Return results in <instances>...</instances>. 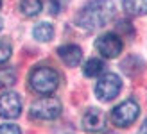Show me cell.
I'll list each match as a JSON object with an SVG mask.
<instances>
[{"mask_svg": "<svg viewBox=\"0 0 147 134\" xmlns=\"http://www.w3.org/2000/svg\"><path fill=\"white\" fill-rule=\"evenodd\" d=\"M16 82V72L13 68H0V88H9Z\"/></svg>", "mask_w": 147, "mask_h": 134, "instance_id": "obj_14", "label": "cell"}, {"mask_svg": "<svg viewBox=\"0 0 147 134\" xmlns=\"http://www.w3.org/2000/svg\"><path fill=\"white\" fill-rule=\"evenodd\" d=\"M106 134H115V132H106Z\"/></svg>", "mask_w": 147, "mask_h": 134, "instance_id": "obj_19", "label": "cell"}, {"mask_svg": "<svg viewBox=\"0 0 147 134\" xmlns=\"http://www.w3.org/2000/svg\"><path fill=\"white\" fill-rule=\"evenodd\" d=\"M138 115H140V106L133 100L127 98L122 104H119L117 107H113L111 111V122L119 127H129L131 123L136 122Z\"/></svg>", "mask_w": 147, "mask_h": 134, "instance_id": "obj_3", "label": "cell"}, {"mask_svg": "<svg viewBox=\"0 0 147 134\" xmlns=\"http://www.w3.org/2000/svg\"><path fill=\"white\" fill-rule=\"evenodd\" d=\"M106 123H108L106 113L100 111V109H97V107L88 109L86 113L83 115V127L88 132H100V131H104Z\"/></svg>", "mask_w": 147, "mask_h": 134, "instance_id": "obj_8", "label": "cell"}, {"mask_svg": "<svg viewBox=\"0 0 147 134\" xmlns=\"http://www.w3.org/2000/svg\"><path fill=\"white\" fill-rule=\"evenodd\" d=\"M61 115V102L56 96H43L31 106V116L36 120H54Z\"/></svg>", "mask_w": 147, "mask_h": 134, "instance_id": "obj_4", "label": "cell"}, {"mask_svg": "<svg viewBox=\"0 0 147 134\" xmlns=\"http://www.w3.org/2000/svg\"><path fill=\"white\" fill-rule=\"evenodd\" d=\"M115 14V4L111 0H92L83 9L77 13L76 21L79 27L86 31H95V29L104 27Z\"/></svg>", "mask_w": 147, "mask_h": 134, "instance_id": "obj_1", "label": "cell"}, {"mask_svg": "<svg viewBox=\"0 0 147 134\" xmlns=\"http://www.w3.org/2000/svg\"><path fill=\"white\" fill-rule=\"evenodd\" d=\"M57 54H59L61 61L68 66H77L83 61V50H81L77 45H65V47L57 48Z\"/></svg>", "mask_w": 147, "mask_h": 134, "instance_id": "obj_9", "label": "cell"}, {"mask_svg": "<svg viewBox=\"0 0 147 134\" xmlns=\"http://www.w3.org/2000/svg\"><path fill=\"white\" fill-rule=\"evenodd\" d=\"M11 52H13V48H11L9 43H7V41H0V64L5 63L7 59L11 57Z\"/></svg>", "mask_w": 147, "mask_h": 134, "instance_id": "obj_15", "label": "cell"}, {"mask_svg": "<svg viewBox=\"0 0 147 134\" xmlns=\"http://www.w3.org/2000/svg\"><path fill=\"white\" fill-rule=\"evenodd\" d=\"M124 11L133 16H144L147 14V0H122Z\"/></svg>", "mask_w": 147, "mask_h": 134, "instance_id": "obj_10", "label": "cell"}, {"mask_svg": "<svg viewBox=\"0 0 147 134\" xmlns=\"http://www.w3.org/2000/svg\"><path fill=\"white\" fill-rule=\"evenodd\" d=\"M20 113H22V100L18 93L5 91L0 95V116L13 120V118H18Z\"/></svg>", "mask_w": 147, "mask_h": 134, "instance_id": "obj_7", "label": "cell"}, {"mask_svg": "<svg viewBox=\"0 0 147 134\" xmlns=\"http://www.w3.org/2000/svg\"><path fill=\"white\" fill-rule=\"evenodd\" d=\"M140 134H147V118H145V122L142 123V127H140Z\"/></svg>", "mask_w": 147, "mask_h": 134, "instance_id": "obj_17", "label": "cell"}, {"mask_svg": "<svg viewBox=\"0 0 147 134\" xmlns=\"http://www.w3.org/2000/svg\"><path fill=\"white\" fill-rule=\"evenodd\" d=\"M20 11L29 18L36 16L41 11V0H20Z\"/></svg>", "mask_w": 147, "mask_h": 134, "instance_id": "obj_12", "label": "cell"}, {"mask_svg": "<svg viewBox=\"0 0 147 134\" xmlns=\"http://www.w3.org/2000/svg\"><path fill=\"white\" fill-rule=\"evenodd\" d=\"M2 27H4V20H2V16H0V31H2Z\"/></svg>", "mask_w": 147, "mask_h": 134, "instance_id": "obj_18", "label": "cell"}, {"mask_svg": "<svg viewBox=\"0 0 147 134\" xmlns=\"http://www.w3.org/2000/svg\"><path fill=\"white\" fill-rule=\"evenodd\" d=\"M0 134H22V131L14 123H4L0 125Z\"/></svg>", "mask_w": 147, "mask_h": 134, "instance_id": "obj_16", "label": "cell"}, {"mask_svg": "<svg viewBox=\"0 0 147 134\" xmlns=\"http://www.w3.org/2000/svg\"><path fill=\"white\" fill-rule=\"evenodd\" d=\"M102 70H104V63L100 61V59H90V61H86L84 64V75L86 77H95V75H100Z\"/></svg>", "mask_w": 147, "mask_h": 134, "instance_id": "obj_13", "label": "cell"}, {"mask_svg": "<svg viewBox=\"0 0 147 134\" xmlns=\"http://www.w3.org/2000/svg\"><path fill=\"white\" fill-rule=\"evenodd\" d=\"M120 88H122V80L117 73H104L95 84V95H97L99 100L109 102L120 93Z\"/></svg>", "mask_w": 147, "mask_h": 134, "instance_id": "obj_5", "label": "cell"}, {"mask_svg": "<svg viewBox=\"0 0 147 134\" xmlns=\"http://www.w3.org/2000/svg\"><path fill=\"white\" fill-rule=\"evenodd\" d=\"M0 4H2V0H0Z\"/></svg>", "mask_w": 147, "mask_h": 134, "instance_id": "obj_20", "label": "cell"}, {"mask_svg": "<svg viewBox=\"0 0 147 134\" xmlns=\"http://www.w3.org/2000/svg\"><path fill=\"white\" fill-rule=\"evenodd\" d=\"M95 48H97V52L102 57L113 59L122 52V40H120V36H117L115 32L102 34L100 38L95 41Z\"/></svg>", "mask_w": 147, "mask_h": 134, "instance_id": "obj_6", "label": "cell"}, {"mask_svg": "<svg viewBox=\"0 0 147 134\" xmlns=\"http://www.w3.org/2000/svg\"><path fill=\"white\" fill-rule=\"evenodd\" d=\"M29 82L31 88L36 93L40 95H52L57 86H59V75L54 68H49V66H38L34 68L31 77H29Z\"/></svg>", "mask_w": 147, "mask_h": 134, "instance_id": "obj_2", "label": "cell"}, {"mask_svg": "<svg viewBox=\"0 0 147 134\" xmlns=\"http://www.w3.org/2000/svg\"><path fill=\"white\" fill-rule=\"evenodd\" d=\"M32 36L38 41H50L52 40V36H54V27L50 25V23H47V21H41V23H38L34 27V31H32Z\"/></svg>", "mask_w": 147, "mask_h": 134, "instance_id": "obj_11", "label": "cell"}]
</instances>
